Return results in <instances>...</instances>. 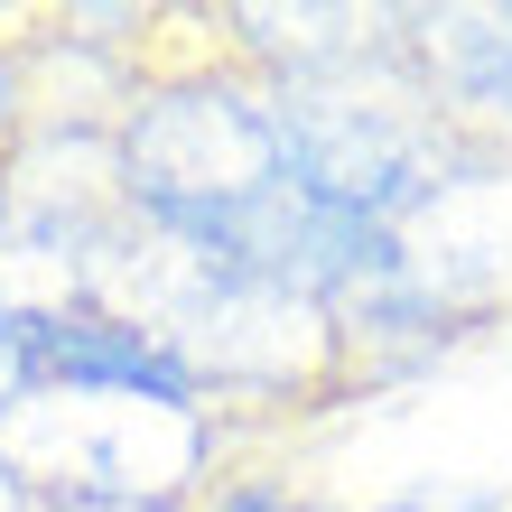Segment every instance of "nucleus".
Masks as SVG:
<instances>
[{
	"instance_id": "obj_1",
	"label": "nucleus",
	"mask_w": 512,
	"mask_h": 512,
	"mask_svg": "<svg viewBox=\"0 0 512 512\" xmlns=\"http://www.w3.org/2000/svg\"><path fill=\"white\" fill-rule=\"evenodd\" d=\"M410 56L429 103L466 140L512 149V10H410Z\"/></svg>"
},
{
	"instance_id": "obj_2",
	"label": "nucleus",
	"mask_w": 512,
	"mask_h": 512,
	"mask_svg": "<svg viewBox=\"0 0 512 512\" xmlns=\"http://www.w3.org/2000/svg\"><path fill=\"white\" fill-rule=\"evenodd\" d=\"M196 512H336V503L317 485H298V475H280V466H224L196 494Z\"/></svg>"
},
{
	"instance_id": "obj_3",
	"label": "nucleus",
	"mask_w": 512,
	"mask_h": 512,
	"mask_svg": "<svg viewBox=\"0 0 512 512\" xmlns=\"http://www.w3.org/2000/svg\"><path fill=\"white\" fill-rule=\"evenodd\" d=\"M38 66H28V47L19 38H0V177L19 168V149H28V131H38Z\"/></svg>"
},
{
	"instance_id": "obj_4",
	"label": "nucleus",
	"mask_w": 512,
	"mask_h": 512,
	"mask_svg": "<svg viewBox=\"0 0 512 512\" xmlns=\"http://www.w3.org/2000/svg\"><path fill=\"white\" fill-rule=\"evenodd\" d=\"M10 233H19V177H0V252H10Z\"/></svg>"
},
{
	"instance_id": "obj_5",
	"label": "nucleus",
	"mask_w": 512,
	"mask_h": 512,
	"mask_svg": "<svg viewBox=\"0 0 512 512\" xmlns=\"http://www.w3.org/2000/svg\"><path fill=\"white\" fill-rule=\"evenodd\" d=\"M364 512H419V503H410V494H391V503H364Z\"/></svg>"
}]
</instances>
